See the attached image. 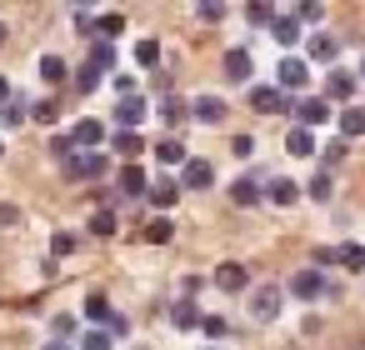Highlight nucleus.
<instances>
[{
	"instance_id": "nucleus-47",
	"label": "nucleus",
	"mask_w": 365,
	"mask_h": 350,
	"mask_svg": "<svg viewBox=\"0 0 365 350\" xmlns=\"http://www.w3.org/2000/svg\"><path fill=\"white\" fill-rule=\"evenodd\" d=\"M16 220H21V210H16V205H0V225H16Z\"/></svg>"
},
{
	"instance_id": "nucleus-16",
	"label": "nucleus",
	"mask_w": 365,
	"mask_h": 350,
	"mask_svg": "<svg viewBox=\"0 0 365 350\" xmlns=\"http://www.w3.org/2000/svg\"><path fill=\"white\" fill-rule=\"evenodd\" d=\"M270 36H275V41L285 46V51H295V46H300V21H295V11H290V16H275Z\"/></svg>"
},
{
	"instance_id": "nucleus-35",
	"label": "nucleus",
	"mask_w": 365,
	"mask_h": 350,
	"mask_svg": "<svg viewBox=\"0 0 365 350\" xmlns=\"http://www.w3.org/2000/svg\"><path fill=\"white\" fill-rule=\"evenodd\" d=\"M56 115H61V105H56V101H41V105L31 110V120H41V125H56Z\"/></svg>"
},
{
	"instance_id": "nucleus-14",
	"label": "nucleus",
	"mask_w": 365,
	"mask_h": 350,
	"mask_svg": "<svg viewBox=\"0 0 365 350\" xmlns=\"http://www.w3.org/2000/svg\"><path fill=\"white\" fill-rule=\"evenodd\" d=\"M155 160H160V165H165V170H180V165H185V160H190V150H185V145H180V140H175V135H165V140H160V145H155Z\"/></svg>"
},
{
	"instance_id": "nucleus-20",
	"label": "nucleus",
	"mask_w": 365,
	"mask_h": 350,
	"mask_svg": "<svg viewBox=\"0 0 365 350\" xmlns=\"http://www.w3.org/2000/svg\"><path fill=\"white\" fill-rule=\"evenodd\" d=\"M170 325H175V330H195V325H200L195 300H175V305H170Z\"/></svg>"
},
{
	"instance_id": "nucleus-2",
	"label": "nucleus",
	"mask_w": 365,
	"mask_h": 350,
	"mask_svg": "<svg viewBox=\"0 0 365 350\" xmlns=\"http://www.w3.org/2000/svg\"><path fill=\"white\" fill-rule=\"evenodd\" d=\"M275 81H280V91H285V96H300V91L310 86V71H305V61L285 56V61H280V71H275Z\"/></svg>"
},
{
	"instance_id": "nucleus-44",
	"label": "nucleus",
	"mask_w": 365,
	"mask_h": 350,
	"mask_svg": "<svg viewBox=\"0 0 365 350\" xmlns=\"http://www.w3.org/2000/svg\"><path fill=\"white\" fill-rule=\"evenodd\" d=\"M110 86H115V91H120V101H125V96H140V91H135V81H130V76H110Z\"/></svg>"
},
{
	"instance_id": "nucleus-18",
	"label": "nucleus",
	"mask_w": 365,
	"mask_h": 350,
	"mask_svg": "<svg viewBox=\"0 0 365 350\" xmlns=\"http://www.w3.org/2000/svg\"><path fill=\"white\" fill-rule=\"evenodd\" d=\"M110 150H115V155H125V165H135V155L145 150V140H140L135 130H115V135H110Z\"/></svg>"
},
{
	"instance_id": "nucleus-33",
	"label": "nucleus",
	"mask_w": 365,
	"mask_h": 350,
	"mask_svg": "<svg viewBox=\"0 0 365 350\" xmlns=\"http://www.w3.org/2000/svg\"><path fill=\"white\" fill-rule=\"evenodd\" d=\"M76 350H115V340H110V335H106V330H86V335H81V345H76Z\"/></svg>"
},
{
	"instance_id": "nucleus-1",
	"label": "nucleus",
	"mask_w": 365,
	"mask_h": 350,
	"mask_svg": "<svg viewBox=\"0 0 365 350\" xmlns=\"http://www.w3.org/2000/svg\"><path fill=\"white\" fill-rule=\"evenodd\" d=\"M210 185H215V165L205 155H190L180 165V190H210Z\"/></svg>"
},
{
	"instance_id": "nucleus-11",
	"label": "nucleus",
	"mask_w": 365,
	"mask_h": 350,
	"mask_svg": "<svg viewBox=\"0 0 365 350\" xmlns=\"http://www.w3.org/2000/svg\"><path fill=\"white\" fill-rule=\"evenodd\" d=\"M145 200H150L155 210H170V205L180 200V180H175V175H165V180H155V185L145 190Z\"/></svg>"
},
{
	"instance_id": "nucleus-42",
	"label": "nucleus",
	"mask_w": 365,
	"mask_h": 350,
	"mask_svg": "<svg viewBox=\"0 0 365 350\" xmlns=\"http://www.w3.org/2000/svg\"><path fill=\"white\" fill-rule=\"evenodd\" d=\"M325 16V6H320V0H305V6L295 11V21H320Z\"/></svg>"
},
{
	"instance_id": "nucleus-36",
	"label": "nucleus",
	"mask_w": 365,
	"mask_h": 350,
	"mask_svg": "<svg viewBox=\"0 0 365 350\" xmlns=\"http://www.w3.org/2000/svg\"><path fill=\"white\" fill-rule=\"evenodd\" d=\"M51 155H56V160L66 165V160L76 155V145H71V135H51Z\"/></svg>"
},
{
	"instance_id": "nucleus-30",
	"label": "nucleus",
	"mask_w": 365,
	"mask_h": 350,
	"mask_svg": "<svg viewBox=\"0 0 365 350\" xmlns=\"http://www.w3.org/2000/svg\"><path fill=\"white\" fill-rule=\"evenodd\" d=\"M115 230H120L115 210H96V215H91V235H115Z\"/></svg>"
},
{
	"instance_id": "nucleus-39",
	"label": "nucleus",
	"mask_w": 365,
	"mask_h": 350,
	"mask_svg": "<svg viewBox=\"0 0 365 350\" xmlns=\"http://www.w3.org/2000/svg\"><path fill=\"white\" fill-rule=\"evenodd\" d=\"M76 86H81V91H86V96H91V91H96V86H101V76H96V71H91V66H81V71H76Z\"/></svg>"
},
{
	"instance_id": "nucleus-15",
	"label": "nucleus",
	"mask_w": 365,
	"mask_h": 350,
	"mask_svg": "<svg viewBox=\"0 0 365 350\" xmlns=\"http://www.w3.org/2000/svg\"><path fill=\"white\" fill-rule=\"evenodd\" d=\"M260 195H265L270 205H280V210H290V205L300 200V185H295V180H270V185H265Z\"/></svg>"
},
{
	"instance_id": "nucleus-52",
	"label": "nucleus",
	"mask_w": 365,
	"mask_h": 350,
	"mask_svg": "<svg viewBox=\"0 0 365 350\" xmlns=\"http://www.w3.org/2000/svg\"><path fill=\"white\" fill-rule=\"evenodd\" d=\"M0 155H6V145H0Z\"/></svg>"
},
{
	"instance_id": "nucleus-10",
	"label": "nucleus",
	"mask_w": 365,
	"mask_h": 350,
	"mask_svg": "<svg viewBox=\"0 0 365 350\" xmlns=\"http://www.w3.org/2000/svg\"><path fill=\"white\" fill-rule=\"evenodd\" d=\"M290 295H295V300H320V295H325V275H320V270L290 275Z\"/></svg>"
},
{
	"instance_id": "nucleus-27",
	"label": "nucleus",
	"mask_w": 365,
	"mask_h": 350,
	"mask_svg": "<svg viewBox=\"0 0 365 350\" xmlns=\"http://www.w3.org/2000/svg\"><path fill=\"white\" fill-rule=\"evenodd\" d=\"M335 260H340L345 270H365V245H355V240H345V245L335 250Z\"/></svg>"
},
{
	"instance_id": "nucleus-51",
	"label": "nucleus",
	"mask_w": 365,
	"mask_h": 350,
	"mask_svg": "<svg viewBox=\"0 0 365 350\" xmlns=\"http://www.w3.org/2000/svg\"><path fill=\"white\" fill-rule=\"evenodd\" d=\"M0 41H6V26H0Z\"/></svg>"
},
{
	"instance_id": "nucleus-26",
	"label": "nucleus",
	"mask_w": 365,
	"mask_h": 350,
	"mask_svg": "<svg viewBox=\"0 0 365 350\" xmlns=\"http://www.w3.org/2000/svg\"><path fill=\"white\" fill-rule=\"evenodd\" d=\"M275 16H280V11L270 6V0H250V6H245V21H250V26H275Z\"/></svg>"
},
{
	"instance_id": "nucleus-6",
	"label": "nucleus",
	"mask_w": 365,
	"mask_h": 350,
	"mask_svg": "<svg viewBox=\"0 0 365 350\" xmlns=\"http://www.w3.org/2000/svg\"><path fill=\"white\" fill-rule=\"evenodd\" d=\"M190 120L220 125V120H225V101H220V96H195V101H190Z\"/></svg>"
},
{
	"instance_id": "nucleus-13",
	"label": "nucleus",
	"mask_w": 365,
	"mask_h": 350,
	"mask_svg": "<svg viewBox=\"0 0 365 350\" xmlns=\"http://www.w3.org/2000/svg\"><path fill=\"white\" fill-rule=\"evenodd\" d=\"M86 66L106 81V76L115 71V46H110V41H91V61H86Z\"/></svg>"
},
{
	"instance_id": "nucleus-41",
	"label": "nucleus",
	"mask_w": 365,
	"mask_h": 350,
	"mask_svg": "<svg viewBox=\"0 0 365 350\" xmlns=\"http://www.w3.org/2000/svg\"><path fill=\"white\" fill-rule=\"evenodd\" d=\"M200 330H205L210 340H220V335H225V320H220V315H200Z\"/></svg>"
},
{
	"instance_id": "nucleus-12",
	"label": "nucleus",
	"mask_w": 365,
	"mask_h": 350,
	"mask_svg": "<svg viewBox=\"0 0 365 350\" xmlns=\"http://www.w3.org/2000/svg\"><path fill=\"white\" fill-rule=\"evenodd\" d=\"M305 51H310V61H320V66H325V61H330V66H335V56H340V41H335V36H330V31H315V36H310V46H305Z\"/></svg>"
},
{
	"instance_id": "nucleus-23",
	"label": "nucleus",
	"mask_w": 365,
	"mask_h": 350,
	"mask_svg": "<svg viewBox=\"0 0 365 350\" xmlns=\"http://www.w3.org/2000/svg\"><path fill=\"white\" fill-rule=\"evenodd\" d=\"M160 120H165V130H175V125H185V120H190V105L170 96V101L160 105Z\"/></svg>"
},
{
	"instance_id": "nucleus-38",
	"label": "nucleus",
	"mask_w": 365,
	"mask_h": 350,
	"mask_svg": "<svg viewBox=\"0 0 365 350\" xmlns=\"http://www.w3.org/2000/svg\"><path fill=\"white\" fill-rule=\"evenodd\" d=\"M145 240H155V245H165L170 240V220L160 215V220H150V230H145Z\"/></svg>"
},
{
	"instance_id": "nucleus-4",
	"label": "nucleus",
	"mask_w": 365,
	"mask_h": 350,
	"mask_svg": "<svg viewBox=\"0 0 365 350\" xmlns=\"http://www.w3.org/2000/svg\"><path fill=\"white\" fill-rule=\"evenodd\" d=\"M280 295H285L280 285H260V290H255V305H250V315H255L260 325H270V320L280 315Z\"/></svg>"
},
{
	"instance_id": "nucleus-40",
	"label": "nucleus",
	"mask_w": 365,
	"mask_h": 350,
	"mask_svg": "<svg viewBox=\"0 0 365 350\" xmlns=\"http://www.w3.org/2000/svg\"><path fill=\"white\" fill-rule=\"evenodd\" d=\"M106 335H110V340H115V335H130V320L110 310V320H106Z\"/></svg>"
},
{
	"instance_id": "nucleus-45",
	"label": "nucleus",
	"mask_w": 365,
	"mask_h": 350,
	"mask_svg": "<svg viewBox=\"0 0 365 350\" xmlns=\"http://www.w3.org/2000/svg\"><path fill=\"white\" fill-rule=\"evenodd\" d=\"M340 155H345V140H340V135H335V140H330V145H325V165H335V160H340Z\"/></svg>"
},
{
	"instance_id": "nucleus-17",
	"label": "nucleus",
	"mask_w": 365,
	"mask_h": 350,
	"mask_svg": "<svg viewBox=\"0 0 365 350\" xmlns=\"http://www.w3.org/2000/svg\"><path fill=\"white\" fill-rule=\"evenodd\" d=\"M250 51L245 46H235V51H225V81H250Z\"/></svg>"
},
{
	"instance_id": "nucleus-34",
	"label": "nucleus",
	"mask_w": 365,
	"mask_h": 350,
	"mask_svg": "<svg viewBox=\"0 0 365 350\" xmlns=\"http://www.w3.org/2000/svg\"><path fill=\"white\" fill-rule=\"evenodd\" d=\"M86 320H110V300L106 295H86Z\"/></svg>"
},
{
	"instance_id": "nucleus-32",
	"label": "nucleus",
	"mask_w": 365,
	"mask_h": 350,
	"mask_svg": "<svg viewBox=\"0 0 365 350\" xmlns=\"http://www.w3.org/2000/svg\"><path fill=\"white\" fill-rule=\"evenodd\" d=\"M305 195H310V200H320V205H325V200H330V195H335V185H330V170H320V175H315V180H310V190H305Z\"/></svg>"
},
{
	"instance_id": "nucleus-21",
	"label": "nucleus",
	"mask_w": 365,
	"mask_h": 350,
	"mask_svg": "<svg viewBox=\"0 0 365 350\" xmlns=\"http://www.w3.org/2000/svg\"><path fill=\"white\" fill-rule=\"evenodd\" d=\"M350 135H365V110L360 105H340V140Z\"/></svg>"
},
{
	"instance_id": "nucleus-5",
	"label": "nucleus",
	"mask_w": 365,
	"mask_h": 350,
	"mask_svg": "<svg viewBox=\"0 0 365 350\" xmlns=\"http://www.w3.org/2000/svg\"><path fill=\"white\" fill-rule=\"evenodd\" d=\"M350 96H355V76H350V71H335V66H330V76H325V105H330V101L350 105Z\"/></svg>"
},
{
	"instance_id": "nucleus-29",
	"label": "nucleus",
	"mask_w": 365,
	"mask_h": 350,
	"mask_svg": "<svg viewBox=\"0 0 365 350\" xmlns=\"http://www.w3.org/2000/svg\"><path fill=\"white\" fill-rule=\"evenodd\" d=\"M120 31H125V16H120V11H106V16L96 21V36H101V41H110V36H120Z\"/></svg>"
},
{
	"instance_id": "nucleus-37",
	"label": "nucleus",
	"mask_w": 365,
	"mask_h": 350,
	"mask_svg": "<svg viewBox=\"0 0 365 350\" xmlns=\"http://www.w3.org/2000/svg\"><path fill=\"white\" fill-rule=\"evenodd\" d=\"M195 16L215 26V21H225V6H220V0H205V6H195Z\"/></svg>"
},
{
	"instance_id": "nucleus-9",
	"label": "nucleus",
	"mask_w": 365,
	"mask_h": 350,
	"mask_svg": "<svg viewBox=\"0 0 365 350\" xmlns=\"http://www.w3.org/2000/svg\"><path fill=\"white\" fill-rule=\"evenodd\" d=\"M215 285H220L225 295H235V290L250 285V270H245L240 260H225V265H215Z\"/></svg>"
},
{
	"instance_id": "nucleus-19",
	"label": "nucleus",
	"mask_w": 365,
	"mask_h": 350,
	"mask_svg": "<svg viewBox=\"0 0 365 350\" xmlns=\"http://www.w3.org/2000/svg\"><path fill=\"white\" fill-rule=\"evenodd\" d=\"M145 190H150V180H145V170H140V165H125V170H120V195H130V200H140Z\"/></svg>"
},
{
	"instance_id": "nucleus-22",
	"label": "nucleus",
	"mask_w": 365,
	"mask_h": 350,
	"mask_svg": "<svg viewBox=\"0 0 365 350\" xmlns=\"http://www.w3.org/2000/svg\"><path fill=\"white\" fill-rule=\"evenodd\" d=\"M66 76H71V66L61 56H41V81L46 86H66Z\"/></svg>"
},
{
	"instance_id": "nucleus-28",
	"label": "nucleus",
	"mask_w": 365,
	"mask_h": 350,
	"mask_svg": "<svg viewBox=\"0 0 365 350\" xmlns=\"http://www.w3.org/2000/svg\"><path fill=\"white\" fill-rule=\"evenodd\" d=\"M31 120V110L21 105V101H6V105H0V125H6V130H16V125H26Z\"/></svg>"
},
{
	"instance_id": "nucleus-24",
	"label": "nucleus",
	"mask_w": 365,
	"mask_h": 350,
	"mask_svg": "<svg viewBox=\"0 0 365 350\" xmlns=\"http://www.w3.org/2000/svg\"><path fill=\"white\" fill-rule=\"evenodd\" d=\"M285 150H290V155H300V160H305V155H315V135H310V130H300V125H295V130H290V135H285Z\"/></svg>"
},
{
	"instance_id": "nucleus-46",
	"label": "nucleus",
	"mask_w": 365,
	"mask_h": 350,
	"mask_svg": "<svg viewBox=\"0 0 365 350\" xmlns=\"http://www.w3.org/2000/svg\"><path fill=\"white\" fill-rule=\"evenodd\" d=\"M51 250H56V255H71V250H76V235H56Z\"/></svg>"
},
{
	"instance_id": "nucleus-7",
	"label": "nucleus",
	"mask_w": 365,
	"mask_h": 350,
	"mask_svg": "<svg viewBox=\"0 0 365 350\" xmlns=\"http://www.w3.org/2000/svg\"><path fill=\"white\" fill-rule=\"evenodd\" d=\"M145 115H150V105H145V96H125V101L115 105V125H120V130H135V125H140Z\"/></svg>"
},
{
	"instance_id": "nucleus-3",
	"label": "nucleus",
	"mask_w": 365,
	"mask_h": 350,
	"mask_svg": "<svg viewBox=\"0 0 365 350\" xmlns=\"http://www.w3.org/2000/svg\"><path fill=\"white\" fill-rule=\"evenodd\" d=\"M71 145H76V150H91V145H106V125H101L96 115H81V120H76V130H71Z\"/></svg>"
},
{
	"instance_id": "nucleus-25",
	"label": "nucleus",
	"mask_w": 365,
	"mask_h": 350,
	"mask_svg": "<svg viewBox=\"0 0 365 350\" xmlns=\"http://www.w3.org/2000/svg\"><path fill=\"white\" fill-rule=\"evenodd\" d=\"M230 200H235V205H255V200H265V195H260V185H255L250 175H240V180L230 185Z\"/></svg>"
},
{
	"instance_id": "nucleus-49",
	"label": "nucleus",
	"mask_w": 365,
	"mask_h": 350,
	"mask_svg": "<svg viewBox=\"0 0 365 350\" xmlns=\"http://www.w3.org/2000/svg\"><path fill=\"white\" fill-rule=\"evenodd\" d=\"M11 101V86H6V76H0V105H6Z\"/></svg>"
},
{
	"instance_id": "nucleus-43",
	"label": "nucleus",
	"mask_w": 365,
	"mask_h": 350,
	"mask_svg": "<svg viewBox=\"0 0 365 350\" xmlns=\"http://www.w3.org/2000/svg\"><path fill=\"white\" fill-rule=\"evenodd\" d=\"M230 150H235L240 160H250V155H255V140H250V135H235V140H230Z\"/></svg>"
},
{
	"instance_id": "nucleus-48",
	"label": "nucleus",
	"mask_w": 365,
	"mask_h": 350,
	"mask_svg": "<svg viewBox=\"0 0 365 350\" xmlns=\"http://www.w3.org/2000/svg\"><path fill=\"white\" fill-rule=\"evenodd\" d=\"M41 350H76V345H66V340H51V345H41Z\"/></svg>"
},
{
	"instance_id": "nucleus-50",
	"label": "nucleus",
	"mask_w": 365,
	"mask_h": 350,
	"mask_svg": "<svg viewBox=\"0 0 365 350\" xmlns=\"http://www.w3.org/2000/svg\"><path fill=\"white\" fill-rule=\"evenodd\" d=\"M360 81H365V61H360Z\"/></svg>"
},
{
	"instance_id": "nucleus-8",
	"label": "nucleus",
	"mask_w": 365,
	"mask_h": 350,
	"mask_svg": "<svg viewBox=\"0 0 365 350\" xmlns=\"http://www.w3.org/2000/svg\"><path fill=\"white\" fill-rule=\"evenodd\" d=\"M295 120H300V130H315V125L330 120V105L315 101V96H305V101H295Z\"/></svg>"
},
{
	"instance_id": "nucleus-31",
	"label": "nucleus",
	"mask_w": 365,
	"mask_h": 350,
	"mask_svg": "<svg viewBox=\"0 0 365 350\" xmlns=\"http://www.w3.org/2000/svg\"><path fill=\"white\" fill-rule=\"evenodd\" d=\"M135 61H140L145 71H155V66H160V41H140V46H135Z\"/></svg>"
}]
</instances>
